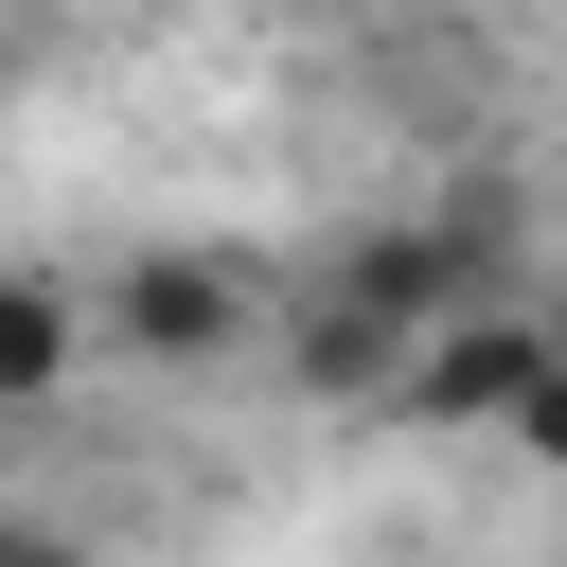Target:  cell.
I'll return each instance as SVG.
<instances>
[{
  "label": "cell",
  "mask_w": 567,
  "mask_h": 567,
  "mask_svg": "<svg viewBox=\"0 0 567 567\" xmlns=\"http://www.w3.org/2000/svg\"><path fill=\"white\" fill-rule=\"evenodd\" d=\"M0 18H18V0H0Z\"/></svg>",
  "instance_id": "ba28073f"
},
{
  "label": "cell",
  "mask_w": 567,
  "mask_h": 567,
  "mask_svg": "<svg viewBox=\"0 0 567 567\" xmlns=\"http://www.w3.org/2000/svg\"><path fill=\"white\" fill-rule=\"evenodd\" d=\"M337 284H372V301L425 337L443 301H478V213H443V230H372V248H337Z\"/></svg>",
  "instance_id": "5b68a950"
},
{
  "label": "cell",
  "mask_w": 567,
  "mask_h": 567,
  "mask_svg": "<svg viewBox=\"0 0 567 567\" xmlns=\"http://www.w3.org/2000/svg\"><path fill=\"white\" fill-rule=\"evenodd\" d=\"M248 319H266V301H248L230 248H142V266H106V337H124L142 372H213Z\"/></svg>",
  "instance_id": "7a4b0ae2"
},
{
  "label": "cell",
  "mask_w": 567,
  "mask_h": 567,
  "mask_svg": "<svg viewBox=\"0 0 567 567\" xmlns=\"http://www.w3.org/2000/svg\"><path fill=\"white\" fill-rule=\"evenodd\" d=\"M89 337H106V301H89V284L0 266V408H53V390L89 372Z\"/></svg>",
  "instance_id": "3957f363"
},
{
  "label": "cell",
  "mask_w": 567,
  "mask_h": 567,
  "mask_svg": "<svg viewBox=\"0 0 567 567\" xmlns=\"http://www.w3.org/2000/svg\"><path fill=\"white\" fill-rule=\"evenodd\" d=\"M549 354H567V284H549Z\"/></svg>",
  "instance_id": "52a82bcc"
},
{
  "label": "cell",
  "mask_w": 567,
  "mask_h": 567,
  "mask_svg": "<svg viewBox=\"0 0 567 567\" xmlns=\"http://www.w3.org/2000/svg\"><path fill=\"white\" fill-rule=\"evenodd\" d=\"M532 372H549V301H443L425 337H408V372H390V425H425V443H496L514 408H532Z\"/></svg>",
  "instance_id": "6da1fadb"
},
{
  "label": "cell",
  "mask_w": 567,
  "mask_h": 567,
  "mask_svg": "<svg viewBox=\"0 0 567 567\" xmlns=\"http://www.w3.org/2000/svg\"><path fill=\"white\" fill-rule=\"evenodd\" d=\"M496 443H514V461H549V478H567V354H549V372H532V408H514V425H496Z\"/></svg>",
  "instance_id": "8992f818"
},
{
  "label": "cell",
  "mask_w": 567,
  "mask_h": 567,
  "mask_svg": "<svg viewBox=\"0 0 567 567\" xmlns=\"http://www.w3.org/2000/svg\"><path fill=\"white\" fill-rule=\"evenodd\" d=\"M284 372H301V390H372V408H390V372H408V319H390L372 284H337V266H319V301L284 319Z\"/></svg>",
  "instance_id": "277c9868"
}]
</instances>
